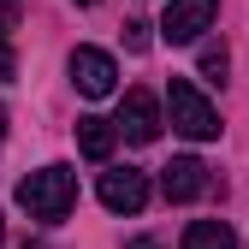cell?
Wrapping results in <instances>:
<instances>
[{
	"label": "cell",
	"instance_id": "7",
	"mask_svg": "<svg viewBox=\"0 0 249 249\" xmlns=\"http://www.w3.org/2000/svg\"><path fill=\"white\" fill-rule=\"evenodd\" d=\"M160 190H166V202H196L208 190V166L196 160V154H178V160L160 172Z\"/></svg>",
	"mask_w": 249,
	"mask_h": 249
},
{
	"label": "cell",
	"instance_id": "3",
	"mask_svg": "<svg viewBox=\"0 0 249 249\" xmlns=\"http://www.w3.org/2000/svg\"><path fill=\"white\" fill-rule=\"evenodd\" d=\"M113 131H119L124 142H154V137H160V101H154L148 89H131V95L119 101Z\"/></svg>",
	"mask_w": 249,
	"mask_h": 249
},
{
	"label": "cell",
	"instance_id": "18",
	"mask_svg": "<svg viewBox=\"0 0 249 249\" xmlns=\"http://www.w3.org/2000/svg\"><path fill=\"white\" fill-rule=\"evenodd\" d=\"M30 249H42V243H30Z\"/></svg>",
	"mask_w": 249,
	"mask_h": 249
},
{
	"label": "cell",
	"instance_id": "4",
	"mask_svg": "<svg viewBox=\"0 0 249 249\" xmlns=\"http://www.w3.org/2000/svg\"><path fill=\"white\" fill-rule=\"evenodd\" d=\"M71 83L83 89L89 101H107L113 89H119V66H113V53H101V48H77V53H71Z\"/></svg>",
	"mask_w": 249,
	"mask_h": 249
},
{
	"label": "cell",
	"instance_id": "12",
	"mask_svg": "<svg viewBox=\"0 0 249 249\" xmlns=\"http://www.w3.org/2000/svg\"><path fill=\"white\" fill-rule=\"evenodd\" d=\"M12 24H18V0H0V36H6Z\"/></svg>",
	"mask_w": 249,
	"mask_h": 249
},
{
	"label": "cell",
	"instance_id": "17",
	"mask_svg": "<svg viewBox=\"0 0 249 249\" xmlns=\"http://www.w3.org/2000/svg\"><path fill=\"white\" fill-rule=\"evenodd\" d=\"M77 6H95V0H77Z\"/></svg>",
	"mask_w": 249,
	"mask_h": 249
},
{
	"label": "cell",
	"instance_id": "5",
	"mask_svg": "<svg viewBox=\"0 0 249 249\" xmlns=\"http://www.w3.org/2000/svg\"><path fill=\"white\" fill-rule=\"evenodd\" d=\"M220 0H166V18H160V36L166 42H196L202 30L213 24Z\"/></svg>",
	"mask_w": 249,
	"mask_h": 249
},
{
	"label": "cell",
	"instance_id": "11",
	"mask_svg": "<svg viewBox=\"0 0 249 249\" xmlns=\"http://www.w3.org/2000/svg\"><path fill=\"white\" fill-rule=\"evenodd\" d=\"M124 48H131V53H142V48H148V24H142V18L124 24Z\"/></svg>",
	"mask_w": 249,
	"mask_h": 249
},
{
	"label": "cell",
	"instance_id": "15",
	"mask_svg": "<svg viewBox=\"0 0 249 249\" xmlns=\"http://www.w3.org/2000/svg\"><path fill=\"white\" fill-rule=\"evenodd\" d=\"M0 142H6V107H0Z\"/></svg>",
	"mask_w": 249,
	"mask_h": 249
},
{
	"label": "cell",
	"instance_id": "10",
	"mask_svg": "<svg viewBox=\"0 0 249 249\" xmlns=\"http://www.w3.org/2000/svg\"><path fill=\"white\" fill-rule=\"evenodd\" d=\"M196 66H202V77H208V83H226V66H231V59H226V48H220V42H208Z\"/></svg>",
	"mask_w": 249,
	"mask_h": 249
},
{
	"label": "cell",
	"instance_id": "14",
	"mask_svg": "<svg viewBox=\"0 0 249 249\" xmlns=\"http://www.w3.org/2000/svg\"><path fill=\"white\" fill-rule=\"evenodd\" d=\"M131 249H160V243H154V237H131Z\"/></svg>",
	"mask_w": 249,
	"mask_h": 249
},
{
	"label": "cell",
	"instance_id": "13",
	"mask_svg": "<svg viewBox=\"0 0 249 249\" xmlns=\"http://www.w3.org/2000/svg\"><path fill=\"white\" fill-rule=\"evenodd\" d=\"M12 71H18V59H12V42L0 36V77H12Z\"/></svg>",
	"mask_w": 249,
	"mask_h": 249
},
{
	"label": "cell",
	"instance_id": "8",
	"mask_svg": "<svg viewBox=\"0 0 249 249\" xmlns=\"http://www.w3.org/2000/svg\"><path fill=\"white\" fill-rule=\"evenodd\" d=\"M178 249H237V231H231L226 220H190Z\"/></svg>",
	"mask_w": 249,
	"mask_h": 249
},
{
	"label": "cell",
	"instance_id": "1",
	"mask_svg": "<svg viewBox=\"0 0 249 249\" xmlns=\"http://www.w3.org/2000/svg\"><path fill=\"white\" fill-rule=\"evenodd\" d=\"M71 202H77V172L71 166H42V172H30L24 184H18V208L30 213V220H66L71 213Z\"/></svg>",
	"mask_w": 249,
	"mask_h": 249
},
{
	"label": "cell",
	"instance_id": "16",
	"mask_svg": "<svg viewBox=\"0 0 249 249\" xmlns=\"http://www.w3.org/2000/svg\"><path fill=\"white\" fill-rule=\"evenodd\" d=\"M0 249H6V226H0Z\"/></svg>",
	"mask_w": 249,
	"mask_h": 249
},
{
	"label": "cell",
	"instance_id": "2",
	"mask_svg": "<svg viewBox=\"0 0 249 249\" xmlns=\"http://www.w3.org/2000/svg\"><path fill=\"white\" fill-rule=\"evenodd\" d=\"M166 119H172V131H184L190 142H213V137H220V113L208 107V95L190 77H172L166 83Z\"/></svg>",
	"mask_w": 249,
	"mask_h": 249
},
{
	"label": "cell",
	"instance_id": "9",
	"mask_svg": "<svg viewBox=\"0 0 249 249\" xmlns=\"http://www.w3.org/2000/svg\"><path fill=\"white\" fill-rule=\"evenodd\" d=\"M113 142H119V131H113L107 119H95V113L77 119V148L89 154V160H113Z\"/></svg>",
	"mask_w": 249,
	"mask_h": 249
},
{
	"label": "cell",
	"instance_id": "6",
	"mask_svg": "<svg viewBox=\"0 0 249 249\" xmlns=\"http://www.w3.org/2000/svg\"><path fill=\"white\" fill-rule=\"evenodd\" d=\"M101 202H107L113 213H142V202H148V178H142L137 166H113V172H101Z\"/></svg>",
	"mask_w": 249,
	"mask_h": 249
}]
</instances>
